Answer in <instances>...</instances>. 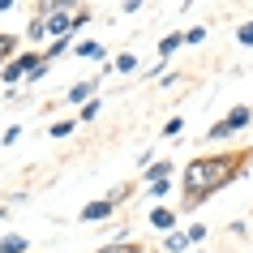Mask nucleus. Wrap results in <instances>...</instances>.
Masks as SVG:
<instances>
[{
	"label": "nucleus",
	"mask_w": 253,
	"mask_h": 253,
	"mask_svg": "<svg viewBox=\"0 0 253 253\" xmlns=\"http://www.w3.org/2000/svg\"><path fill=\"white\" fill-rule=\"evenodd\" d=\"M236 176H245V155H198L185 168V206L206 202L214 189H223Z\"/></svg>",
	"instance_id": "obj_1"
},
{
	"label": "nucleus",
	"mask_w": 253,
	"mask_h": 253,
	"mask_svg": "<svg viewBox=\"0 0 253 253\" xmlns=\"http://www.w3.org/2000/svg\"><path fill=\"white\" fill-rule=\"evenodd\" d=\"M47 65V60H43V56H35V52H22V56H13V60H9V65L0 69V78L9 82V86H13L17 78H30V73H39V69Z\"/></svg>",
	"instance_id": "obj_2"
},
{
	"label": "nucleus",
	"mask_w": 253,
	"mask_h": 253,
	"mask_svg": "<svg viewBox=\"0 0 253 253\" xmlns=\"http://www.w3.org/2000/svg\"><path fill=\"white\" fill-rule=\"evenodd\" d=\"M249 120H253V107H232V112L211 129V137L219 142V137H227V133H240V129H249Z\"/></svg>",
	"instance_id": "obj_3"
},
{
	"label": "nucleus",
	"mask_w": 253,
	"mask_h": 253,
	"mask_svg": "<svg viewBox=\"0 0 253 253\" xmlns=\"http://www.w3.org/2000/svg\"><path fill=\"white\" fill-rule=\"evenodd\" d=\"M112 211H116V202H112V198H103V202H86V206H82V223H99V219H107Z\"/></svg>",
	"instance_id": "obj_4"
},
{
	"label": "nucleus",
	"mask_w": 253,
	"mask_h": 253,
	"mask_svg": "<svg viewBox=\"0 0 253 253\" xmlns=\"http://www.w3.org/2000/svg\"><path fill=\"white\" fill-rule=\"evenodd\" d=\"M172 223H176V214L168 211V206H155V211H150V227H155V232H172Z\"/></svg>",
	"instance_id": "obj_5"
},
{
	"label": "nucleus",
	"mask_w": 253,
	"mask_h": 253,
	"mask_svg": "<svg viewBox=\"0 0 253 253\" xmlns=\"http://www.w3.org/2000/svg\"><path fill=\"white\" fill-rule=\"evenodd\" d=\"M73 56H82V60H103V43H94V39H82L78 47H73Z\"/></svg>",
	"instance_id": "obj_6"
},
{
	"label": "nucleus",
	"mask_w": 253,
	"mask_h": 253,
	"mask_svg": "<svg viewBox=\"0 0 253 253\" xmlns=\"http://www.w3.org/2000/svg\"><path fill=\"white\" fill-rule=\"evenodd\" d=\"M0 253H30V240L13 232V236H4V240H0Z\"/></svg>",
	"instance_id": "obj_7"
},
{
	"label": "nucleus",
	"mask_w": 253,
	"mask_h": 253,
	"mask_svg": "<svg viewBox=\"0 0 253 253\" xmlns=\"http://www.w3.org/2000/svg\"><path fill=\"white\" fill-rule=\"evenodd\" d=\"M90 90H94L90 82H73V86H69V99H73V103H82V107H86V103H90Z\"/></svg>",
	"instance_id": "obj_8"
},
{
	"label": "nucleus",
	"mask_w": 253,
	"mask_h": 253,
	"mask_svg": "<svg viewBox=\"0 0 253 253\" xmlns=\"http://www.w3.org/2000/svg\"><path fill=\"white\" fill-rule=\"evenodd\" d=\"M146 176H150V185H159V180H168V176H172V163H168V159L150 163V168H146Z\"/></svg>",
	"instance_id": "obj_9"
},
{
	"label": "nucleus",
	"mask_w": 253,
	"mask_h": 253,
	"mask_svg": "<svg viewBox=\"0 0 253 253\" xmlns=\"http://www.w3.org/2000/svg\"><path fill=\"white\" fill-rule=\"evenodd\" d=\"M180 43H185V35H163V43H159V60H163V56H172Z\"/></svg>",
	"instance_id": "obj_10"
},
{
	"label": "nucleus",
	"mask_w": 253,
	"mask_h": 253,
	"mask_svg": "<svg viewBox=\"0 0 253 253\" xmlns=\"http://www.w3.org/2000/svg\"><path fill=\"white\" fill-rule=\"evenodd\" d=\"M180 249H189V232H172L168 236V253H180Z\"/></svg>",
	"instance_id": "obj_11"
},
{
	"label": "nucleus",
	"mask_w": 253,
	"mask_h": 253,
	"mask_svg": "<svg viewBox=\"0 0 253 253\" xmlns=\"http://www.w3.org/2000/svg\"><path fill=\"white\" fill-rule=\"evenodd\" d=\"M17 47V35H0V65H9V52Z\"/></svg>",
	"instance_id": "obj_12"
},
{
	"label": "nucleus",
	"mask_w": 253,
	"mask_h": 253,
	"mask_svg": "<svg viewBox=\"0 0 253 253\" xmlns=\"http://www.w3.org/2000/svg\"><path fill=\"white\" fill-rule=\"evenodd\" d=\"M236 43H240V47H253V17H249V22H245V26L236 30Z\"/></svg>",
	"instance_id": "obj_13"
},
{
	"label": "nucleus",
	"mask_w": 253,
	"mask_h": 253,
	"mask_svg": "<svg viewBox=\"0 0 253 253\" xmlns=\"http://www.w3.org/2000/svg\"><path fill=\"white\" fill-rule=\"evenodd\" d=\"M99 253H137V249L129 245V240H112V245H103Z\"/></svg>",
	"instance_id": "obj_14"
},
{
	"label": "nucleus",
	"mask_w": 253,
	"mask_h": 253,
	"mask_svg": "<svg viewBox=\"0 0 253 253\" xmlns=\"http://www.w3.org/2000/svg\"><path fill=\"white\" fill-rule=\"evenodd\" d=\"M26 35H30V39H47V26H43V17H35V22H30Z\"/></svg>",
	"instance_id": "obj_15"
},
{
	"label": "nucleus",
	"mask_w": 253,
	"mask_h": 253,
	"mask_svg": "<svg viewBox=\"0 0 253 253\" xmlns=\"http://www.w3.org/2000/svg\"><path fill=\"white\" fill-rule=\"evenodd\" d=\"M116 69H120V73H133V69H137V56H129V52H125V56L116 60Z\"/></svg>",
	"instance_id": "obj_16"
},
{
	"label": "nucleus",
	"mask_w": 253,
	"mask_h": 253,
	"mask_svg": "<svg viewBox=\"0 0 253 253\" xmlns=\"http://www.w3.org/2000/svg\"><path fill=\"white\" fill-rule=\"evenodd\" d=\"M47 133H52V137H69V133H73V120H60V125H52Z\"/></svg>",
	"instance_id": "obj_17"
},
{
	"label": "nucleus",
	"mask_w": 253,
	"mask_h": 253,
	"mask_svg": "<svg viewBox=\"0 0 253 253\" xmlns=\"http://www.w3.org/2000/svg\"><path fill=\"white\" fill-rule=\"evenodd\" d=\"M202 39H206V30H202V26H189V30H185V43H189V47L202 43Z\"/></svg>",
	"instance_id": "obj_18"
},
{
	"label": "nucleus",
	"mask_w": 253,
	"mask_h": 253,
	"mask_svg": "<svg viewBox=\"0 0 253 253\" xmlns=\"http://www.w3.org/2000/svg\"><path fill=\"white\" fill-rule=\"evenodd\" d=\"M94 116H99V99H90V103L82 107V116H78V120H94Z\"/></svg>",
	"instance_id": "obj_19"
},
{
	"label": "nucleus",
	"mask_w": 253,
	"mask_h": 253,
	"mask_svg": "<svg viewBox=\"0 0 253 253\" xmlns=\"http://www.w3.org/2000/svg\"><path fill=\"white\" fill-rule=\"evenodd\" d=\"M198 240H206V227L193 223V227H189V245H198Z\"/></svg>",
	"instance_id": "obj_20"
},
{
	"label": "nucleus",
	"mask_w": 253,
	"mask_h": 253,
	"mask_svg": "<svg viewBox=\"0 0 253 253\" xmlns=\"http://www.w3.org/2000/svg\"><path fill=\"white\" fill-rule=\"evenodd\" d=\"M86 22H90V9H78V13H73V30H82Z\"/></svg>",
	"instance_id": "obj_21"
},
{
	"label": "nucleus",
	"mask_w": 253,
	"mask_h": 253,
	"mask_svg": "<svg viewBox=\"0 0 253 253\" xmlns=\"http://www.w3.org/2000/svg\"><path fill=\"white\" fill-rule=\"evenodd\" d=\"M17 137H22V125H9V129H4V137H0V142H17Z\"/></svg>",
	"instance_id": "obj_22"
}]
</instances>
